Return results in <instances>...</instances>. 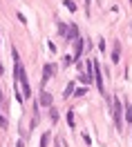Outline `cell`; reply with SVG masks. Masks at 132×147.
<instances>
[{"label":"cell","instance_id":"obj_1","mask_svg":"<svg viewBox=\"0 0 132 147\" xmlns=\"http://www.w3.org/2000/svg\"><path fill=\"white\" fill-rule=\"evenodd\" d=\"M11 56H14L16 80L22 85V98H31V85H29V80H27V71H25V67H22V63H20V58H18V51H16L14 47H11Z\"/></svg>","mask_w":132,"mask_h":147},{"label":"cell","instance_id":"obj_2","mask_svg":"<svg viewBox=\"0 0 132 147\" xmlns=\"http://www.w3.org/2000/svg\"><path fill=\"white\" fill-rule=\"evenodd\" d=\"M92 80H96V87H99V92L105 94V87H103V74H101V67L96 60H92Z\"/></svg>","mask_w":132,"mask_h":147},{"label":"cell","instance_id":"obj_3","mask_svg":"<svg viewBox=\"0 0 132 147\" xmlns=\"http://www.w3.org/2000/svg\"><path fill=\"white\" fill-rule=\"evenodd\" d=\"M58 31H61V36H65L67 40H76L78 38V29H76V25H63V22H58Z\"/></svg>","mask_w":132,"mask_h":147},{"label":"cell","instance_id":"obj_4","mask_svg":"<svg viewBox=\"0 0 132 147\" xmlns=\"http://www.w3.org/2000/svg\"><path fill=\"white\" fill-rule=\"evenodd\" d=\"M112 107H114V123H116V127L121 129L123 127V116H121V98H114L112 100Z\"/></svg>","mask_w":132,"mask_h":147},{"label":"cell","instance_id":"obj_5","mask_svg":"<svg viewBox=\"0 0 132 147\" xmlns=\"http://www.w3.org/2000/svg\"><path fill=\"white\" fill-rule=\"evenodd\" d=\"M54 74H56V65H45V67H43V85L47 83L49 78H52V76H54Z\"/></svg>","mask_w":132,"mask_h":147},{"label":"cell","instance_id":"obj_6","mask_svg":"<svg viewBox=\"0 0 132 147\" xmlns=\"http://www.w3.org/2000/svg\"><path fill=\"white\" fill-rule=\"evenodd\" d=\"M72 42H74V60H76V58H81V54H83V38L78 36Z\"/></svg>","mask_w":132,"mask_h":147},{"label":"cell","instance_id":"obj_7","mask_svg":"<svg viewBox=\"0 0 132 147\" xmlns=\"http://www.w3.org/2000/svg\"><path fill=\"white\" fill-rule=\"evenodd\" d=\"M38 105H43V107H52V94L43 92V94H40V100H38Z\"/></svg>","mask_w":132,"mask_h":147},{"label":"cell","instance_id":"obj_8","mask_svg":"<svg viewBox=\"0 0 132 147\" xmlns=\"http://www.w3.org/2000/svg\"><path fill=\"white\" fill-rule=\"evenodd\" d=\"M67 125L74 129L76 127V118H74V111H67Z\"/></svg>","mask_w":132,"mask_h":147},{"label":"cell","instance_id":"obj_9","mask_svg":"<svg viewBox=\"0 0 132 147\" xmlns=\"http://www.w3.org/2000/svg\"><path fill=\"white\" fill-rule=\"evenodd\" d=\"M125 120H130V123H132V105H130V102H125Z\"/></svg>","mask_w":132,"mask_h":147},{"label":"cell","instance_id":"obj_10","mask_svg":"<svg viewBox=\"0 0 132 147\" xmlns=\"http://www.w3.org/2000/svg\"><path fill=\"white\" fill-rule=\"evenodd\" d=\"M119 45H114V51H112V63H119Z\"/></svg>","mask_w":132,"mask_h":147},{"label":"cell","instance_id":"obj_11","mask_svg":"<svg viewBox=\"0 0 132 147\" xmlns=\"http://www.w3.org/2000/svg\"><path fill=\"white\" fill-rule=\"evenodd\" d=\"M49 118H52V123H56V120H58V111L54 109V107H49Z\"/></svg>","mask_w":132,"mask_h":147},{"label":"cell","instance_id":"obj_12","mask_svg":"<svg viewBox=\"0 0 132 147\" xmlns=\"http://www.w3.org/2000/svg\"><path fill=\"white\" fill-rule=\"evenodd\" d=\"M74 94V83H67V87H65V98L67 96H72Z\"/></svg>","mask_w":132,"mask_h":147},{"label":"cell","instance_id":"obj_13","mask_svg":"<svg viewBox=\"0 0 132 147\" xmlns=\"http://www.w3.org/2000/svg\"><path fill=\"white\" fill-rule=\"evenodd\" d=\"M49 143V134H43V138H40V147H47Z\"/></svg>","mask_w":132,"mask_h":147},{"label":"cell","instance_id":"obj_14","mask_svg":"<svg viewBox=\"0 0 132 147\" xmlns=\"http://www.w3.org/2000/svg\"><path fill=\"white\" fill-rule=\"evenodd\" d=\"M65 7H67L69 11H76V5L72 2V0H65Z\"/></svg>","mask_w":132,"mask_h":147},{"label":"cell","instance_id":"obj_15","mask_svg":"<svg viewBox=\"0 0 132 147\" xmlns=\"http://www.w3.org/2000/svg\"><path fill=\"white\" fill-rule=\"evenodd\" d=\"M85 94H87V87H85V89H76L72 96H76V98H78V96H85Z\"/></svg>","mask_w":132,"mask_h":147},{"label":"cell","instance_id":"obj_16","mask_svg":"<svg viewBox=\"0 0 132 147\" xmlns=\"http://www.w3.org/2000/svg\"><path fill=\"white\" fill-rule=\"evenodd\" d=\"M130 2H132V0H130Z\"/></svg>","mask_w":132,"mask_h":147}]
</instances>
